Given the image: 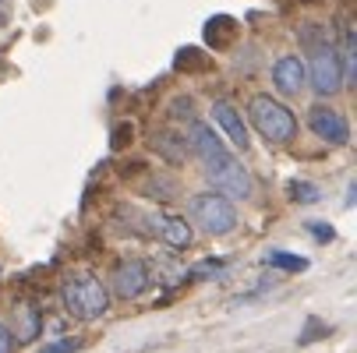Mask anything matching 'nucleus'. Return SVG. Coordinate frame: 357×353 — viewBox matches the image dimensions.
Returning <instances> with one entry per match:
<instances>
[{"label":"nucleus","mask_w":357,"mask_h":353,"mask_svg":"<svg viewBox=\"0 0 357 353\" xmlns=\"http://www.w3.org/2000/svg\"><path fill=\"white\" fill-rule=\"evenodd\" d=\"M61 300H64V311L71 318L92 322V318H103L110 308V286L99 279L96 272H71L61 283Z\"/></svg>","instance_id":"f257e3e1"},{"label":"nucleus","mask_w":357,"mask_h":353,"mask_svg":"<svg viewBox=\"0 0 357 353\" xmlns=\"http://www.w3.org/2000/svg\"><path fill=\"white\" fill-rule=\"evenodd\" d=\"M248 120H251L255 131H259L266 141H273V145H290L294 134H297V117L290 113V107H283L280 99H273L266 92L251 95Z\"/></svg>","instance_id":"f03ea898"},{"label":"nucleus","mask_w":357,"mask_h":353,"mask_svg":"<svg viewBox=\"0 0 357 353\" xmlns=\"http://www.w3.org/2000/svg\"><path fill=\"white\" fill-rule=\"evenodd\" d=\"M191 219L198 223V230H206L213 237H223L237 226V209H234V201L220 191H202L191 198Z\"/></svg>","instance_id":"7ed1b4c3"},{"label":"nucleus","mask_w":357,"mask_h":353,"mask_svg":"<svg viewBox=\"0 0 357 353\" xmlns=\"http://www.w3.org/2000/svg\"><path fill=\"white\" fill-rule=\"evenodd\" d=\"M308 85L319 99H333L336 92H343V64H340V49L333 42H322L315 49H308Z\"/></svg>","instance_id":"20e7f679"},{"label":"nucleus","mask_w":357,"mask_h":353,"mask_svg":"<svg viewBox=\"0 0 357 353\" xmlns=\"http://www.w3.org/2000/svg\"><path fill=\"white\" fill-rule=\"evenodd\" d=\"M206 180L213 184V191L227 194L230 201H244V198L251 194V177H248L244 163H241L234 152H227V156L206 163Z\"/></svg>","instance_id":"39448f33"},{"label":"nucleus","mask_w":357,"mask_h":353,"mask_svg":"<svg viewBox=\"0 0 357 353\" xmlns=\"http://www.w3.org/2000/svg\"><path fill=\"white\" fill-rule=\"evenodd\" d=\"M308 127H312V134H315L319 141H326V145H347V141H350V124H347V117H343L336 107H329V103H315V107L308 110Z\"/></svg>","instance_id":"423d86ee"},{"label":"nucleus","mask_w":357,"mask_h":353,"mask_svg":"<svg viewBox=\"0 0 357 353\" xmlns=\"http://www.w3.org/2000/svg\"><path fill=\"white\" fill-rule=\"evenodd\" d=\"M135 219L152 237H160L167 247H188L191 244V226H188L184 216H170V212H149V216H142V212H135Z\"/></svg>","instance_id":"0eeeda50"},{"label":"nucleus","mask_w":357,"mask_h":353,"mask_svg":"<svg viewBox=\"0 0 357 353\" xmlns=\"http://www.w3.org/2000/svg\"><path fill=\"white\" fill-rule=\"evenodd\" d=\"M110 286L121 300H135L149 290V265L142 258H121L114 276H110Z\"/></svg>","instance_id":"6e6552de"},{"label":"nucleus","mask_w":357,"mask_h":353,"mask_svg":"<svg viewBox=\"0 0 357 353\" xmlns=\"http://www.w3.org/2000/svg\"><path fill=\"white\" fill-rule=\"evenodd\" d=\"M188 148L198 156L202 166L230 152V148L223 145V138L216 134V127H209L206 120H191V127H188Z\"/></svg>","instance_id":"1a4fd4ad"},{"label":"nucleus","mask_w":357,"mask_h":353,"mask_svg":"<svg viewBox=\"0 0 357 353\" xmlns=\"http://www.w3.org/2000/svg\"><path fill=\"white\" fill-rule=\"evenodd\" d=\"M273 85H276L280 95H297L304 85H308V68H304V61L294 57V54L280 57L273 64Z\"/></svg>","instance_id":"9d476101"},{"label":"nucleus","mask_w":357,"mask_h":353,"mask_svg":"<svg viewBox=\"0 0 357 353\" xmlns=\"http://www.w3.org/2000/svg\"><path fill=\"white\" fill-rule=\"evenodd\" d=\"M213 120H216V127H220L237 148H248V145H251L248 124H244V117H241V110H237L234 103H227V99H216V103H213Z\"/></svg>","instance_id":"9b49d317"},{"label":"nucleus","mask_w":357,"mask_h":353,"mask_svg":"<svg viewBox=\"0 0 357 353\" xmlns=\"http://www.w3.org/2000/svg\"><path fill=\"white\" fill-rule=\"evenodd\" d=\"M39 332H43V311H39V304H36V300H18V304H15V332L11 336L18 343H36Z\"/></svg>","instance_id":"f8f14e48"},{"label":"nucleus","mask_w":357,"mask_h":353,"mask_svg":"<svg viewBox=\"0 0 357 353\" xmlns=\"http://www.w3.org/2000/svg\"><path fill=\"white\" fill-rule=\"evenodd\" d=\"M152 148L167 159V163H174V166H181L184 159H188V138H181V134H174V131H160L156 138H152Z\"/></svg>","instance_id":"ddd939ff"},{"label":"nucleus","mask_w":357,"mask_h":353,"mask_svg":"<svg viewBox=\"0 0 357 353\" xmlns=\"http://www.w3.org/2000/svg\"><path fill=\"white\" fill-rule=\"evenodd\" d=\"M266 265H273V269H287V272H304V269H308V258L290 255V251H269V255H266Z\"/></svg>","instance_id":"4468645a"},{"label":"nucleus","mask_w":357,"mask_h":353,"mask_svg":"<svg viewBox=\"0 0 357 353\" xmlns=\"http://www.w3.org/2000/svg\"><path fill=\"white\" fill-rule=\"evenodd\" d=\"M287 194H290V201H297V205H312V201L322 198V191L315 184H308V180H290L287 184Z\"/></svg>","instance_id":"2eb2a0df"},{"label":"nucleus","mask_w":357,"mask_h":353,"mask_svg":"<svg viewBox=\"0 0 357 353\" xmlns=\"http://www.w3.org/2000/svg\"><path fill=\"white\" fill-rule=\"evenodd\" d=\"M297 36H301V46H304V49H315V46H322V42H333L322 25H304Z\"/></svg>","instance_id":"dca6fc26"},{"label":"nucleus","mask_w":357,"mask_h":353,"mask_svg":"<svg viewBox=\"0 0 357 353\" xmlns=\"http://www.w3.org/2000/svg\"><path fill=\"white\" fill-rule=\"evenodd\" d=\"M170 117L174 120H195V103H191V99L188 95H181V99H174V107H170Z\"/></svg>","instance_id":"f3484780"},{"label":"nucleus","mask_w":357,"mask_h":353,"mask_svg":"<svg viewBox=\"0 0 357 353\" xmlns=\"http://www.w3.org/2000/svg\"><path fill=\"white\" fill-rule=\"evenodd\" d=\"M82 346V339H57V343H46L39 353H75Z\"/></svg>","instance_id":"a211bd4d"},{"label":"nucleus","mask_w":357,"mask_h":353,"mask_svg":"<svg viewBox=\"0 0 357 353\" xmlns=\"http://www.w3.org/2000/svg\"><path fill=\"white\" fill-rule=\"evenodd\" d=\"M174 191H177V187H174L170 180H152V184L145 187V194H160V201H170Z\"/></svg>","instance_id":"6ab92c4d"},{"label":"nucleus","mask_w":357,"mask_h":353,"mask_svg":"<svg viewBox=\"0 0 357 353\" xmlns=\"http://www.w3.org/2000/svg\"><path fill=\"white\" fill-rule=\"evenodd\" d=\"M0 353H15V336L4 322H0Z\"/></svg>","instance_id":"aec40b11"},{"label":"nucleus","mask_w":357,"mask_h":353,"mask_svg":"<svg viewBox=\"0 0 357 353\" xmlns=\"http://www.w3.org/2000/svg\"><path fill=\"white\" fill-rule=\"evenodd\" d=\"M308 230H312L315 240H333V226H329V223H312Z\"/></svg>","instance_id":"412c9836"},{"label":"nucleus","mask_w":357,"mask_h":353,"mask_svg":"<svg viewBox=\"0 0 357 353\" xmlns=\"http://www.w3.org/2000/svg\"><path fill=\"white\" fill-rule=\"evenodd\" d=\"M11 18V0H0V25Z\"/></svg>","instance_id":"4be33fe9"}]
</instances>
